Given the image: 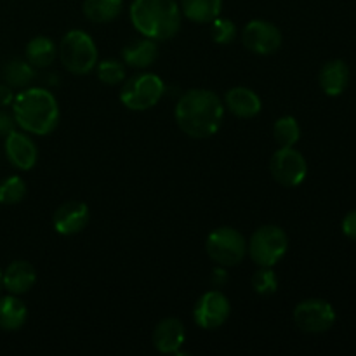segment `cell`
<instances>
[{
  "label": "cell",
  "mask_w": 356,
  "mask_h": 356,
  "mask_svg": "<svg viewBox=\"0 0 356 356\" xmlns=\"http://www.w3.org/2000/svg\"><path fill=\"white\" fill-rule=\"evenodd\" d=\"M242 42L250 52L270 56L280 49L282 31L266 19H252L242 31Z\"/></svg>",
  "instance_id": "cell-11"
},
{
  "label": "cell",
  "mask_w": 356,
  "mask_h": 356,
  "mask_svg": "<svg viewBox=\"0 0 356 356\" xmlns=\"http://www.w3.org/2000/svg\"><path fill=\"white\" fill-rule=\"evenodd\" d=\"M2 76L3 82L13 89H23L30 86L31 80L35 79V66L30 65L26 59L13 58L3 65Z\"/></svg>",
  "instance_id": "cell-23"
},
{
  "label": "cell",
  "mask_w": 356,
  "mask_h": 356,
  "mask_svg": "<svg viewBox=\"0 0 356 356\" xmlns=\"http://www.w3.org/2000/svg\"><path fill=\"white\" fill-rule=\"evenodd\" d=\"M211 37L216 44L228 45L236 38V26L228 17L218 16L211 21Z\"/></svg>",
  "instance_id": "cell-27"
},
{
  "label": "cell",
  "mask_w": 356,
  "mask_h": 356,
  "mask_svg": "<svg viewBox=\"0 0 356 356\" xmlns=\"http://www.w3.org/2000/svg\"><path fill=\"white\" fill-rule=\"evenodd\" d=\"M205 252L218 266H236L245 259L247 240L238 229L219 226L209 233L205 240Z\"/></svg>",
  "instance_id": "cell-6"
},
{
  "label": "cell",
  "mask_w": 356,
  "mask_h": 356,
  "mask_svg": "<svg viewBox=\"0 0 356 356\" xmlns=\"http://www.w3.org/2000/svg\"><path fill=\"white\" fill-rule=\"evenodd\" d=\"M270 172L278 184L285 188H296L306 179L308 163L305 155L294 146H280L270 160Z\"/></svg>",
  "instance_id": "cell-8"
},
{
  "label": "cell",
  "mask_w": 356,
  "mask_h": 356,
  "mask_svg": "<svg viewBox=\"0 0 356 356\" xmlns=\"http://www.w3.org/2000/svg\"><path fill=\"white\" fill-rule=\"evenodd\" d=\"M0 291H2V271H0Z\"/></svg>",
  "instance_id": "cell-33"
},
{
  "label": "cell",
  "mask_w": 356,
  "mask_h": 356,
  "mask_svg": "<svg viewBox=\"0 0 356 356\" xmlns=\"http://www.w3.org/2000/svg\"><path fill=\"white\" fill-rule=\"evenodd\" d=\"M289 250V236L280 226L264 225L250 235L247 252L254 264L273 268L280 263Z\"/></svg>",
  "instance_id": "cell-5"
},
{
  "label": "cell",
  "mask_w": 356,
  "mask_h": 356,
  "mask_svg": "<svg viewBox=\"0 0 356 356\" xmlns=\"http://www.w3.org/2000/svg\"><path fill=\"white\" fill-rule=\"evenodd\" d=\"M159 58V45L152 38H138L132 40L122 49V59L125 65L132 66V68L145 70L152 66Z\"/></svg>",
  "instance_id": "cell-18"
},
{
  "label": "cell",
  "mask_w": 356,
  "mask_h": 356,
  "mask_svg": "<svg viewBox=\"0 0 356 356\" xmlns=\"http://www.w3.org/2000/svg\"><path fill=\"white\" fill-rule=\"evenodd\" d=\"M24 54H26V61L33 65L35 68H47L54 63L56 56H58V47L52 42V38L38 35L28 42Z\"/></svg>",
  "instance_id": "cell-20"
},
{
  "label": "cell",
  "mask_w": 356,
  "mask_h": 356,
  "mask_svg": "<svg viewBox=\"0 0 356 356\" xmlns=\"http://www.w3.org/2000/svg\"><path fill=\"white\" fill-rule=\"evenodd\" d=\"M165 92L163 80L156 73H139L125 80L120 90V101L132 111H146L156 106Z\"/></svg>",
  "instance_id": "cell-7"
},
{
  "label": "cell",
  "mask_w": 356,
  "mask_h": 356,
  "mask_svg": "<svg viewBox=\"0 0 356 356\" xmlns=\"http://www.w3.org/2000/svg\"><path fill=\"white\" fill-rule=\"evenodd\" d=\"M174 118L177 127L186 136L193 139H207L221 129L225 104L212 90L191 89L177 101Z\"/></svg>",
  "instance_id": "cell-1"
},
{
  "label": "cell",
  "mask_w": 356,
  "mask_h": 356,
  "mask_svg": "<svg viewBox=\"0 0 356 356\" xmlns=\"http://www.w3.org/2000/svg\"><path fill=\"white\" fill-rule=\"evenodd\" d=\"M181 14L193 23H211L221 16L222 0H181Z\"/></svg>",
  "instance_id": "cell-21"
},
{
  "label": "cell",
  "mask_w": 356,
  "mask_h": 356,
  "mask_svg": "<svg viewBox=\"0 0 356 356\" xmlns=\"http://www.w3.org/2000/svg\"><path fill=\"white\" fill-rule=\"evenodd\" d=\"M26 197V183L19 176H9L0 181V204L16 205Z\"/></svg>",
  "instance_id": "cell-25"
},
{
  "label": "cell",
  "mask_w": 356,
  "mask_h": 356,
  "mask_svg": "<svg viewBox=\"0 0 356 356\" xmlns=\"http://www.w3.org/2000/svg\"><path fill=\"white\" fill-rule=\"evenodd\" d=\"M16 127V120L10 113H7L6 110H0V138H6L9 132L14 131Z\"/></svg>",
  "instance_id": "cell-30"
},
{
  "label": "cell",
  "mask_w": 356,
  "mask_h": 356,
  "mask_svg": "<svg viewBox=\"0 0 356 356\" xmlns=\"http://www.w3.org/2000/svg\"><path fill=\"white\" fill-rule=\"evenodd\" d=\"M343 233L350 240H356V209L348 212L343 219Z\"/></svg>",
  "instance_id": "cell-29"
},
{
  "label": "cell",
  "mask_w": 356,
  "mask_h": 356,
  "mask_svg": "<svg viewBox=\"0 0 356 356\" xmlns=\"http://www.w3.org/2000/svg\"><path fill=\"white\" fill-rule=\"evenodd\" d=\"M124 7V0H83V14L92 23H111L117 19Z\"/></svg>",
  "instance_id": "cell-22"
},
{
  "label": "cell",
  "mask_w": 356,
  "mask_h": 356,
  "mask_svg": "<svg viewBox=\"0 0 356 356\" xmlns=\"http://www.w3.org/2000/svg\"><path fill=\"white\" fill-rule=\"evenodd\" d=\"M294 322L302 332L323 334L336 323V309L323 299H306L294 308Z\"/></svg>",
  "instance_id": "cell-9"
},
{
  "label": "cell",
  "mask_w": 356,
  "mask_h": 356,
  "mask_svg": "<svg viewBox=\"0 0 356 356\" xmlns=\"http://www.w3.org/2000/svg\"><path fill=\"white\" fill-rule=\"evenodd\" d=\"M13 101H14L13 87L7 86L6 82L0 83V108L9 106V104H13Z\"/></svg>",
  "instance_id": "cell-31"
},
{
  "label": "cell",
  "mask_w": 356,
  "mask_h": 356,
  "mask_svg": "<svg viewBox=\"0 0 356 356\" xmlns=\"http://www.w3.org/2000/svg\"><path fill=\"white\" fill-rule=\"evenodd\" d=\"M186 339V330L181 320L163 318L153 330V346L162 355H177Z\"/></svg>",
  "instance_id": "cell-14"
},
{
  "label": "cell",
  "mask_w": 356,
  "mask_h": 356,
  "mask_svg": "<svg viewBox=\"0 0 356 356\" xmlns=\"http://www.w3.org/2000/svg\"><path fill=\"white\" fill-rule=\"evenodd\" d=\"M97 79L106 86H118L125 80L124 65L117 59H104L96 65Z\"/></svg>",
  "instance_id": "cell-26"
},
{
  "label": "cell",
  "mask_w": 356,
  "mask_h": 356,
  "mask_svg": "<svg viewBox=\"0 0 356 356\" xmlns=\"http://www.w3.org/2000/svg\"><path fill=\"white\" fill-rule=\"evenodd\" d=\"M252 289L259 296H271L278 289V278L271 268L259 266V270L252 275Z\"/></svg>",
  "instance_id": "cell-28"
},
{
  "label": "cell",
  "mask_w": 356,
  "mask_h": 356,
  "mask_svg": "<svg viewBox=\"0 0 356 356\" xmlns=\"http://www.w3.org/2000/svg\"><path fill=\"white\" fill-rule=\"evenodd\" d=\"M232 315V305L221 291L214 289L198 298L193 308V320L200 329L216 330L225 325Z\"/></svg>",
  "instance_id": "cell-10"
},
{
  "label": "cell",
  "mask_w": 356,
  "mask_h": 356,
  "mask_svg": "<svg viewBox=\"0 0 356 356\" xmlns=\"http://www.w3.org/2000/svg\"><path fill=\"white\" fill-rule=\"evenodd\" d=\"M273 138L280 146H294L301 138V127L291 115L280 117L273 125Z\"/></svg>",
  "instance_id": "cell-24"
},
{
  "label": "cell",
  "mask_w": 356,
  "mask_h": 356,
  "mask_svg": "<svg viewBox=\"0 0 356 356\" xmlns=\"http://www.w3.org/2000/svg\"><path fill=\"white\" fill-rule=\"evenodd\" d=\"M28 318V308L17 296L9 294L0 298V329L14 332L24 325Z\"/></svg>",
  "instance_id": "cell-19"
},
{
  "label": "cell",
  "mask_w": 356,
  "mask_h": 356,
  "mask_svg": "<svg viewBox=\"0 0 356 356\" xmlns=\"http://www.w3.org/2000/svg\"><path fill=\"white\" fill-rule=\"evenodd\" d=\"M3 152L10 165L17 170L33 169L38 160V149L33 139L19 131H13L3 139Z\"/></svg>",
  "instance_id": "cell-13"
},
{
  "label": "cell",
  "mask_w": 356,
  "mask_h": 356,
  "mask_svg": "<svg viewBox=\"0 0 356 356\" xmlns=\"http://www.w3.org/2000/svg\"><path fill=\"white\" fill-rule=\"evenodd\" d=\"M226 282H228V273H226L225 266H218L212 271V284H214L216 287H221Z\"/></svg>",
  "instance_id": "cell-32"
},
{
  "label": "cell",
  "mask_w": 356,
  "mask_h": 356,
  "mask_svg": "<svg viewBox=\"0 0 356 356\" xmlns=\"http://www.w3.org/2000/svg\"><path fill=\"white\" fill-rule=\"evenodd\" d=\"M225 104L235 117L254 118L263 110V101L249 87H233L226 92Z\"/></svg>",
  "instance_id": "cell-17"
},
{
  "label": "cell",
  "mask_w": 356,
  "mask_h": 356,
  "mask_svg": "<svg viewBox=\"0 0 356 356\" xmlns=\"http://www.w3.org/2000/svg\"><path fill=\"white\" fill-rule=\"evenodd\" d=\"M61 65L73 75H87L97 65V47L87 31L70 30L58 47Z\"/></svg>",
  "instance_id": "cell-4"
},
{
  "label": "cell",
  "mask_w": 356,
  "mask_h": 356,
  "mask_svg": "<svg viewBox=\"0 0 356 356\" xmlns=\"http://www.w3.org/2000/svg\"><path fill=\"white\" fill-rule=\"evenodd\" d=\"M131 23L143 37L169 40L181 28V7L176 0H132Z\"/></svg>",
  "instance_id": "cell-3"
},
{
  "label": "cell",
  "mask_w": 356,
  "mask_h": 356,
  "mask_svg": "<svg viewBox=\"0 0 356 356\" xmlns=\"http://www.w3.org/2000/svg\"><path fill=\"white\" fill-rule=\"evenodd\" d=\"M35 282H37V271H35L33 264L23 259L10 263L2 273V287L14 296L30 292Z\"/></svg>",
  "instance_id": "cell-15"
},
{
  "label": "cell",
  "mask_w": 356,
  "mask_h": 356,
  "mask_svg": "<svg viewBox=\"0 0 356 356\" xmlns=\"http://www.w3.org/2000/svg\"><path fill=\"white\" fill-rule=\"evenodd\" d=\"M90 211L83 202L70 200L59 205L52 216V226L63 236L79 235L89 225Z\"/></svg>",
  "instance_id": "cell-12"
},
{
  "label": "cell",
  "mask_w": 356,
  "mask_h": 356,
  "mask_svg": "<svg viewBox=\"0 0 356 356\" xmlns=\"http://www.w3.org/2000/svg\"><path fill=\"white\" fill-rule=\"evenodd\" d=\"M350 66L343 59H330L318 73V83L323 92L330 97L341 96L350 86Z\"/></svg>",
  "instance_id": "cell-16"
},
{
  "label": "cell",
  "mask_w": 356,
  "mask_h": 356,
  "mask_svg": "<svg viewBox=\"0 0 356 356\" xmlns=\"http://www.w3.org/2000/svg\"><path fill=\"white\" fill-rule=\"evenodd\" d=\"M13 117L28 134L47 136L59 124V104L54 94L42 87L21 90L13 101Z\"/></svg>",
  "instance_id": "cell-2"
}]
</instances>
